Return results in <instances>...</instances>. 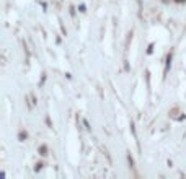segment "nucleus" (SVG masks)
Returning a JSON list of instances; mask_svg holds the SVG:
<instances>
[{"mask_svg": "<svg viewBox=\"0 0 186 179\" xmlns=\"http://www.w3.org/2000/svg\"><path fill=\"white\" fill-rule=\"evenodd\" d=\"M176 2H183V0H176Z\"/></svg>", "mask_w": 186, "mask_h": 179, "instance_id": "obj_1", "label": "nucleus"}]
</instances>
